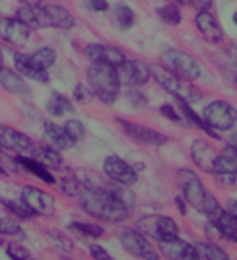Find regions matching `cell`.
I'll return each instance as SVG.
<instances>
[{
	"label": "cell",
	"instance_id": "1",
	"mask_svg": "<svg viewBox=\"0 0 237 260\" xmlns=\"http://www.w3.org/2000/svg\"><path fill=\"white\" fill-rule=\"evenodd\" d=\"M78 200L87 216L103 219L107 223H121L129 217L130 208L118 198V194L111 186H105V184L84 186Z\"/></svg>",
	"mask_w": 237,
	"mask_h": 260
},
{
	"label": "cell",
	"instance_id": "2",
	"mask_svg": "<svg viewBox=\"0 0 237 260\" xmlns=\"http://www.w3.org/2000/svg\"><path fill=\"white\" fill-rule=\"evenodd\" d=\"M179 183H181L183 198L187 200L189 206L196 208L198 212H202L210 219L222 210L220 204H218V200L206 190L202 181L196 177V173L189 171V169H181L179 171Z\"/></svg>",
	"mask_w": 237,
	"mask_h": 260
},
{
	"label": "cell",
	"instance_id": "3",
	"mask_svg": "<svg viewBox=\"0 0 237 260\" xmlns=\"http://www.w3.org/2000/svg\"><path fill=\"white\" fill-rule=\"evenodd\" d=\"M150 76L156 80L158 86H162L169 95H173L175 99H183L189 103H194L202 98L200 89L196 86H193V82L189 78L181 76L177 72L169 70L167 66L163 64H150Z\"/></svg>",
	"mask_w": 237,
	"mask_h": 260
},
{
	"label": "cell",
	"instance_id": "4",
	"mask_svg": "<svg viewBox=\"0 0 237 260\" xmlns=\"http://www.w3.org/2000/svg\"><path fill=\"white\" fill-rule=\"evenodd\" d=\"M87 82H90V87L94 89L96 98H99L107 105L115 103L118 87H121L117 66L107 64V62H92L87 70Z\"/></svg>",
	"mask_w": 237,
	"mask_h": 260
},
{
	"label": "cell",
	"instance_id": "5",
	"mask_svg": "<svg viewBox=\"0 0 237 260\" xmlns=\"http://www.w3.org/2000/svg\"><path fill=\"white\" fill-rule=\"evenodd\" d=\"M202 119L204 122L216 132H224L231 130L237 122V109L222 99H216L212 103H208L202 111Z\"/></svg>",
	"mask_w": 237,
	"mask_h": 260
},
{
	"label": "cell",
	"instance_id": "6",
	"mask_svg": "<svg viewBox=\"0 0 237 260\" xmlns=\"http://www.w3.org/2000/svg\"><path fill=\"white\" fill-rule=\"evenodd\" d=\"M162 64L189 80H196L202 74V68L193 54H189L183 49H175V47L165 49L162 53Z\"/></svg>",
	"mask_w": 237,
	"mask_h": 260
},
{
	"label": "cell",
	"instance_id": "7",
	"mask_svg": "<svg viewBox=\"0 0 237 260\" xmlns=\"http://www.w3.org/2000/svg\"><path fill=\"white\" fill-rule=\"evenodd\" d=\"M138 231H142L146 237L156 239L158 243L179 237V225L169 216H144L138 221Z\"/></svg>",
	"mask_w": 237,
	"mask_h": 260
},
{
	"label": "cell",
	"instance_id": "8",
	"mask_svg": "<svg viewBox=\"0 0 237 260\" xmlns=\"http://www.w3.org/2000/svg\"><path fill=\"white\" fill-rule=\"evenodd\" d=\"M20 200H22L25 206L29 208L33 216H41V217H51L54 216V198L49 192H45L37 186H23L22 192H20Z\"/></svg>",
	"mask_w": 237,
	"mask_h": 260
},
{
	"label": "cell",
	"instance_id": "9",
	"mask_svg": "<svg viewBox=\"0 0 237 260\" xmlns=\"http://www.w3.org/2000/svg\"><path fill=\"white\" fill-rule=\"evenodd\" d=\"M121 245L123 249L127 250L129 254L136 256V258H144V260H156L160 258V254L154 250L150 239L146 237L142 231H134V229H125L121 235Z\"/></svg>",
	"mask_w": 237,
	"mask_h": 260
},
{
	"label": "cell",
	"instance_id": "10",
	"mask_svg": "<svg viewBox=\"0 0 237 260\" xmlns=\"http://www.w3.org/2000/svg\"><path fill=\"white\" fill-rule=\"evenodd\" d=\"M214 179L220 184H233L237 179V146L227 144L222 152L218 153L214 163Z\"/></svg>",
	"mask_w": 237,
	"mask_h": 260
},
{
	"label": "cell",
	"instance_id": "11",
	"mask_svg": "<svg viewBox=\"0 0 237 260\" xmlns=\"http://www.w3.org/2000/svg\"><path fill=\"white\" fill-rule=\"evenodd\" d=\"M103 173L107 175L113 183L118 184H136L138 181V171L129 165L125 159H121L118 155H107L105 161H103Z\"/></svg>",
	"mask_w": 237,
	"mask_h": 260
},
{
	"label": "cell",
	"instance_id": "12",
	"mask_svg": "<svg viewBox=\"0 0 237 260\" xmlns=\"http://www.w3.org/2000/svg\"><path fill=\"white\" fill-rule=\"evenodd\" d=\"M118 82L127 87L144 86L150 80V66L140 60H130L127 58L121 66H117Z\"/></svg>",
	"mask_w": 237,
	"mask_h": 260
},
{
	"label": "cell",
	"instance_id": "13",
	"mask_svg": "<svg viewBox=\"0 0 237 260\" xmlns=\"http://www.w3.org/2000/svg\"><path fill=\"white\" fill-rule=\"evenodd\" d=\"M117 122L134 142H140V144H146V146H154V148H160V146L167 144V136L162 134V132H158V130L150 128V126H142V124L130 122L127 119H117Z\"/></svg>",
	"mask_w": 237,
	"mask_h": 260
},
{
	"label": "cell",
	"instance_id": "14",
	"mask_svg": "<svg viewBox=\"0 0 237 260\" xmlns=\"http://www.w3.org/2000/svg\"><path fill=\"white\" fill-rule=\"evenodd\" d=\"M32 27L18 18H0V39L14 47H23L29 41Z\"/></svg>",
	"mask_w": 237,
	"mask_h": 260
},
{
	"label": "cell",
	"instance_id": "15",
	"mask_svg": "<svg viewBox=\"0 0 237 260\" xmlns=\"http://www.w3.org/2000/svg\"><path fill=\"white\" fill-rule=\"evenodd\" d=\"M0 146L10 152L23 153V155H29L35 148V144L27 134L12 128V126H6V124H0Z\"/></svg>",
	"mask_w": 237,
	"mask_h": 260
},
{
	"label": "cell",
	"instance_id": "16",
	"mask_svg": "<svg viewBox=\"0 0 237 260\" xmlns=\"http://www.w3.org/2000/svg\"><path fill=\"white\" fill-rule=\"evenodd\" d=\"M216 157H218V152L212 148V144H208L202 138H198V140H194L191 144V159L204 173H212L214 171Z\"/></svg>",
	"mask_w": 237,
	"mask_h": 260
},
{
	"label": "cell",
	"instance_id": "17",
	"mask_svg": "<svg viewBox=\"0 0 237 260\" xmlns=\"http://www.w3.org/2000/svg\"><path fill=\"white\" fill-rule=\"evenodd\" d=\"M86 56L92 62H107L113 66H121L127 60V54L117 47H107V45L92 43L86 47Z\"/></svg>",
	"mask_w": 237,
	"mask_h": 260
},
{
	"label": "cell",
	"instance_id": "18",
	"mask_svg": "<svg viewBox=\"0 0 237 260\" xmlns=\"http://www.w3.org/2000/svg\"><path fill=\"white\" fill-rule=\"evenodd\" d=\"M194 23H196V29L200 31V35L206 41H210V43H222L224 41V29H222L220 22L210 14V10L198 12L196 18H194Z\"/></svg>",
	"mask_w": 237,
	"mask_h": 260
},
{
	"label": "cell",
	"instance_id": "19",
	"mask_svg": "<svg viewBox=\"0 0 237 260\" xmlns=\"http://www.w3.org/2000/svg\"><path fill=\"white\" fill-rule=\"evenodd\" d=\"M16 18L22 20L25 25H29L32 29H47L51 27L49 22V14L45 10V6L37 4V6H20L16 12Z\"/></svg>",
	"mask_w": 237,
	"mask_h": 260
},
{
	"label": "cell",
	"instance_id": "20",
	"mask_svg": "<svg viewBox=\"0 0 237 260\" xmlns=\"http://www.w3.org/2000/svg\"><path fill=\"white\" fill-rule=\"evenodd\" d=\"M14 64L16 70L22 74V76L29 78L33 82H39V84H47L49 82V70H43L35 64L32 60V54H22L18 53L14 56Z\"/></svg>",
	"mask_w": 237,
	"mask_h": 260
},
{
	"label": "cell",
	"instance_id": "21",
	"mask_svg": "<svg viewBox=\"0 0 237 260\" xmlns=\"http://www.w3.org/2000/svg\"><path fill=\"white\" fill-rule=\"evenodd\" d=\"M43 132L45 138L51 142V146H54L56 150H70L74 146V140L66 134L65 126H58L53 120H43Z\"/></svg>",
	"mask_w": 237,
	"mask_h": 260
},
{
	"label": "cell",
	"instance_id": "22",
	"mask_svg": "<svg viewBox=\"0 0 237 260\" xmlns=\"http://www.w3.org/2000/svg\"><path fill=\"white\" fill-rule=\"evenodd\" d=\"M16 161H18V165H20L22 169H25L27 173L35 175V177H37V179H41L43 183H47V184L56 183V179L53 177L51 169H49L45 163L39 161V159L32 157V155H23V153H20V155L16 157Z\"/></svg>",
	"mask_w": 237,
	"mask_h": 260
},
{
	"label": "cell",
	"instance_id": "23",
	"mask_svg": "<svg viewBox=\"0 0 237 260\" xmlns=\"http://www.w3.org/2000/svg\"><path fill=\"white\" fill-rule=\"evenodd\" d=\"M212 223L218 229V235L220 237L227 239L231 243H237V219L229 214V210H220L212 217Z\"/></svg>",
	"mask_w": 237,
	"mask_h": 260
},
{
	"label": "cell",
	"instance_id": "24",
	"mask_svg": "<svg viewBox=\"0 0 237 260\" xmlns=\"http://www.w3.org/2000/svg\"><path fill=\"white\" fill-rule=\"evenodd\" d=\"M162 245V254L165 258H193V245H189L187 241L179 237H173V239H167V241H162L160 243Z\"/></svg>",
	"mask_w": 237,
	"mask_h": 260
},
{
	"label": "cell",
	"instance_id": "25",
	"mask_svg": "<svg viewBox=\"0 0 237 260\" xmlns=\"http://www.w3.org/2000/svg\"><path fill=\"white\" fill-rule=\"evenodd\" d=\"M45 10L49 14L51 27H56V29H72L74 27V16L66 10L65 6H61V4H45Z\"/></svg>",
	"mask_w": 237,
	"mask_h": 260
},
{
	"label": "cell",
	"instance_id": "26",
	"mask_svg": "<svg viewBox=\"0 0 237 260\" xmlns=\"http://www.w3.org/2000/svg\"><path fill=\"white\" fill-rule=\"evenodd\" d=\"M0 86L4 87L6 91L18 93V95H23V93L29 91L27 86H25V82H23L22 74L16 72V70H10V68H4V66L0 70Z\"/></svg>",
	"mask_w": 237,
	"mask_h": 260
},
{
	"label": "cell",
	"instance_id": "27",
	"mask_svg": "<svg viewBox=\"0 0 237 260\" xmlns=\"http://www.w3.org/2000/svg\"><path fill=\"white\" fill-rule=\"evenodd\" d=\"M193 258L194 260H227V252L220 249L214 243H202L196 241L193 243Z\"/></svg>",
	"mask_w": 237,
	"mask_h": 260
},
{
	"label": "cell",
	"instance_id": "28",
	"mask_svg": "<svg viewBox=\"0 0 237 260\" xmlns=\"http://www.w3.org/2000/svg\"><path fill=\"white\" fill-rule=\"evenodd\" d=\"M61 150H56L54 146H47V144H41V146H35L33 152L29 153L32 157L39 159L41 163H45L47 167L51 169H58L63 165V157H61Z\"/></svg>",
	"mask_w": 237,
	"mask_h": 260
},
{
	"label": "cell",
	"instance_id": "29",
	"mask_svg": "<svg viewBox=\"0 0 237 260\" xmlns=\"http://www.w3.org/2000/svg\"><path fill=\"white\" fill-rule=\"evenodd\" d=\"M72 111H74L72 101L61 93H53L47 99V113L53 117H65V115H70Z\"/></svg>",
	"mask_w": 237,
	"mask_h": 260
},
{
	"label": "cell",
	"instance_id": "30",
	"mask_svg": "<svg viewBox=\"0 0 237 260\" xmlns=\"http://www.w3.org/2000/svg\"><path fill=\"white\" fill-rule=\"evenodd\" d=\"M32 60L39 66V68L49 70V68L56 62V53H54L51 47H41V49H37L35 53H32Z\"/></svg>",
	"mask_w": 237,
	"mask_h": 260
},
{
	"label": "cell",
	"instance_id": "31",
	"mask_svg": "<svg viewBox=\"0 0 237 260\" xmlns=\"http://www.w3.org/2000/svg\"><path fill=\"white\" fill-rule=\"evenodd\" d=\"M61 190L66 196H70V198H78V196L82 194V190H84V183L76 175H66V177L61 179Z\"/></svg>",
	"mask_w": 237,
	"mask_h": 260
},
{
	"label": "cell",
	"instance_id": "32",
	"mask_svg": "<svg viewBox=\"0 0 237 260\" xmlns=\"http://www.w3.org/2000/svg\"><path fill=\"white\" fill-rule=\"evenodd\" d=\"M0 204L6 208L12 216L22 217V219H29V217H33V214L29 212V208L25 206L22 200L16 202V200H8V198H0Z\"/></svg>",
	"mask_w": 237,
	"mask_h": 260
},
{
	"label": "cell",
	"instance_id": "33",
	"mask_svg": "<svg viewBox=\"0 0 237 260\" xmlns=\"http://www.w3.org/2000/svg\"><path fill=\"white\" fill-rule=\"evenodd\" d=\"M158 16H160L165 23H169V25H179L181 20H183L181 10H179L177 4H165V6H162V8L158 10Z\"/></svg>",
	"mask_w": 237,
	"mask_h": 260
},
{
	"label": "cell",
	"instance_id": "34",
	"mask_svg": "<svg viewBox=\"0 0 237 260\" xmlns=\"http://www.w3.org/2000/svg\"><path fill=\"white\" fill-rule=\"evenodd\" d=\"M115 20H117V23L123 27V29H130L132 25H134V12H132V8L130 6H127V4H118L117 8H115Z\"/></svg>",
	"mask_w": 237,
	"mask_h": 260
},
{
	"label": "cell",
	"instance_id": "35",
	"mask_svg": "<svg viewBox=\"0 0 237 260\" xmlns=\"http://www.w3.org/2000/svg\"><path fill=\"white\" fill-rule=\"evenodd\" d=\"M70 231H78L80 235H84V237H101L103 235V228H99V225H94V223H82V221H72L70 225H68Z\"/></svg>",
	"mask_w": 237,
	"mask_h": 260
},
{
	"label": "cell",
	"instance_id": "36",
	"mask_svg": "<svg viewBox=\"0 0 237 260\" xmlns=\"http://www.w3.org/2000/svg\"><path fill=\"white\" fill-rule=\"evenodd\" d=\"M0 235L6 237H23V229L20 228V223H16L10 217H0Z\"/></svg>",
	"mask_w": 237,
	"mask_h": 260
},
{
	"label": "cell",
	"instance_id": "37",
	"mask_svg": "<svg viewBox=\"0 0 237 260\" xmlns=\"http://www.w3.org/2000/svg\"><path fill=\"white\" fill-rule=\"evenodd\" d=\"M65 130H66V134L76 142H80L84 136H86V126H84V122L82 120H78V119H68L66 120V124H65Z\"/></svg>",
	"mask_w": 237,
	"mask_h": 260
},
{
	"label": "cell",
	"instance_id": "38",
	"mask_svg": "<svg viewBox=\"0 0 237 260\" xmlns=\"http://www.w3.org/2000/svg\"><path fill=\"white\" fill-rule=\"evenodd\" d=\"M125 99L129 101L132 107L136 109H142L148 105V98H146V93L144 91H140L138 87H129L127 89V93H125Z\"/></svg>",
	"mask_w": 237,
	"mask_h": 260
},
{
	"label": "cell",
	"instance_id": "39",
	"mask_svg": "<svg viewBox=\"0 0 237 260\" xmlns=\"http://www.w3.org/2000/svg\"><path fill=\"white\" fill-rule=\"evenodd\" d=\"M160 113H162L165 119H169L171 122H175V124H185V126H187V120H185L183 113L177 111V107H173V105H162V107H160Z\"/></svg>",
	"mask_w": 237,
	"mask_h": 260
},
{
	"label": "cell",
	"instance_id": "40",
	"mask_svg": "<svg viewBox=\"0 0 237 260\" xmlns=\"http://www.w3.org/2000/svg\"><path fill=\"white\" fill-rule=\"evenodd\" d=\"M74 98H76V101H80V103H92L94 98H96V93H94V89L90 86H86V84H76Z\"/></svg>",
	"mask_w": 237,
	"mask_h": 260
},
{
	"label": "cell",
	"instance_id": "41",
	"mask_svg": "<svg viewBox=\"0 0 237 260\" xmlns=\"http://www.w3.org/2000/svg\"><path fill=\"white\" fill-rule=\"evenodd\" d=\"M6 254L12 260H27L32 256V252L25 249V247H22V245H8L6 247Z\"/></svg>",
	"mask_w": 237,
	"mask_h": 260
},
{
	"label": "cell",
	"instance_id": "42",
	"mask_svg": "<svg viewBox=\"0 0 237 260\" xmlns=\"http://www.w3.org/2000/svg\"><path fill=\"white\" fill-rule=\"evenodd\" d=\"M86 6L92 12H107L109 8L107 0H86Z\"/></svg>",
	"mask_w": 237,
	"mask_h": 260
},
{
	"label": "cell",
	"instance_id": "43",
	"mask_svg": "<svg viewBox=\"0 0 237 260\" xmlns=\"http://www.w3.org/2000/svg\"><path fill=\"white\" fill-rule=\"evenodd\" d=\"M90 256H92V258H97V260H103V258L109 260L111 258V254H109L103 247H99V245H92V247H90Z\"/></svg>",
	"mask_w": 237,
	"mask_h": 260
},
{
	"label": "cell",
	"instance_id": "44",
	"mask_svg": "<svg viewBox=\"0 0 237 260\" xmlns=\"http://www.w3.org/2000/svg\"><path fill=\"white\" fill-rule=\"evenodd\" d=\"M191 4H193L198 12H204V10H210V8H212V0H193Z\"/></svg>",
	"mask_w": 237,
	"mask_h": 260
},
{
	"label": "cell",
	"instance_id": "45",
	"mask_svg": "<svg viewBox=\"0 0 237 260\" xmlns=\"http://www.w3.org/2000/svg\"><path fill=\"white\" fill-rule=\"evenodd\" d=\"M226 78L231 82V84H235V86H237V62L226 68Z\"/></svg>",
	"mask_w": 237,
	"mask_h": 260
},
{
	"label": "cell",
	"instance_id": "46",
	"mask_svg": "<svg viewBox=\"0 0 237 260\" xmlns=\"http://www.w3.org/2000/svg\"><path fill=\"white\" fill-rule=\"evenodd\" d=\"M175 204H177V208H179V212H181V214L187 212V206H185V204H187V200H185L183 196H177V198H175Z\"/></svg>",
	"mask_w": 237,
	"mask_h": 260
},
{
	"label": "cell",
	"instance_id": "47",
	"mask_svg": "<svg viewBox=\"0 0 237 260\" xmlns=\"http://www.w3.org/2000/svg\"><path fill=\"white\" fill-rule=\"evenodd\" d=\"M227 210H229V214L237 219V200H231V202L227 204Z\"/></svg>",
	"mask_w": 237,
	"mask_h": 260
},
{
	"label": "cell",
	"instance_id": "48",
	"mask_svg": "<svg viewBox=\"0 0 237 260\" xmlns=\"http://www.w3.org/2000/svg\"><path fill=\"white\" fill-rule=\"evenodd\" d=\"M23 6H37V4H41V0H20Z\"/></svg>",
	"mask_w": 237,
	"mask_h": 260
},
{
	"label": "cell",
	"instance_id": "49",
	"mask_svg": "<svg viewBox=\"0 0 237 260\" xmlns=\"http://www.w3.org/2000/svg\"><path fill=\"white\" fill-rule=\"evenodd\" d=\"M2 66H4V54H2V47H0V70H2Z\"/></svg>",
	"mask_w": 237,
	"mask_h": 260
},
{
	"label": "cell",
	"instance_id": "50",
	"mask_svg": "<svg viewBox=\"0 0 237 260\" xmlns=\"http://www.w3.org/2000/svg\"><path fill=\"white\" fill-rule=\"evenodd\" d=\"M227 144H233V146H237V134H233V136H231V140L227 142Z\"/></svg>",
	"mask_w": 237,
	"mask_h": 260
},
{
	"label": "cell",
	"instance_id": "51",
	"mask_svg": "<svg viewBox=\"0 0 237 260\" xmlns=\"http://www.w3.org/2000/svg\"><path fill=\"white\" fill-rule=\"evenodd\" d=\"M233 23H235V25H237V12H235V14H233Z\"/></svg>",
	"mask_w": 237,
	"mask_h": 260
},
{
	"label": "cell",
	"instance_id": "52",
	"mask_svg": "<svg viewBox=\"0 0 237 260\" xmlns=\"http://www.w3.org/2000/svg\"><path fill=\"white\" fill-rule=\"evenodd\" d=\"M177 2H183V4H187V2H193V0H177Z\"/></svg>",
	"mask_w": 237,
	"mask_h": 260
},
{
	"label": "cell",
	"instance_id": "53",
	"mask_svg": "<svg viewBox=\"0 0 237 260\" xmlns=\"http://www.w3.org/2000/svg\"><path fill=\"white\" fill-rule=\"evenodd\" d=\"M0 148H2V146H0Z\"/></svg>",
	"mask_w": 237,
	"mask_h": 260
}]
</instances>
